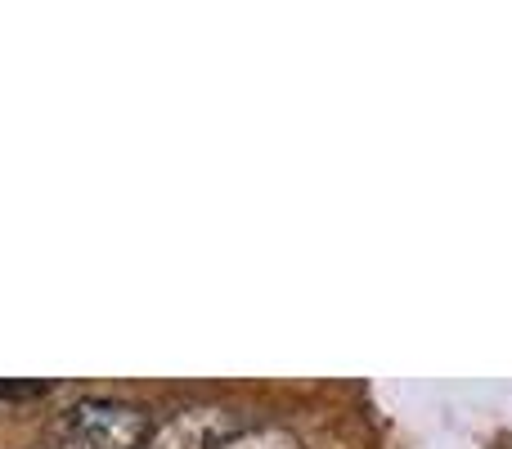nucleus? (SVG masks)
Returning <instances> with one entry per match:
<instances>
[{"label":"nucleus","instance_id":"f257e3e1","mask_svg":"<svg viewBox=\"0 0 512 449\" xmlns=\"http://www.w3.org/2000/svg\"><path fill=\"white\" fill-rule=\"evenodd\" d=\"M54 436L63 449H144L153 436V418L131 400L90 396L63 414Z\"/></svg>","mask_w":512,"mask_h":449},{"label":"nucleus","instance_id":"f03ea898","mask_svg":"<svg viewBox=\"0 0 512 449\" xmlns=\"http://www.w3.org/2000/svg\"><path fill=\"white\" fill-rule=\"evenodd\" d=\"M239 427V414L225 405H189L171 414L167 423H153L144 449H221Z\"/></svg>","mask_w":512,"mask_h":449},{"label":"nucleus","instance_id":"7ed1b4c3","mask_svg":"<svg viewBox=\"0 0 512 449\" xmlns=\"http://www.w3.org/2000/svg\"><path fill=\"white\" fill-rule=\"evenodd\" d=\"M221 449H306L292 427H279V423H256V427H239Z\"/></svg>","mask_w":512,"mask_h":449},{"label":"nucleus","instance_id":"20e7f679","mask_svg":"<svg viewBox=\"0 0 512 449\" xmlns=\"http://www.w3.org/2000/svg\"><path fill=\"white\" fill-rule=\"evenodd\" d=\"M45 382H0V400H36L45 396Z\"/></svg>","mask_w":512,"mask_h":449}]
</instances>
